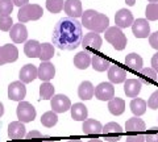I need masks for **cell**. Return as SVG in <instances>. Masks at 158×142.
Listing matches in <instances>:
<instances>
[{
	"label": "cell",
	"instance_id": "f907efd6",
	"mask_svg": "<svg viewBox=\"0 0 158 142\" xmlns=\"http://www.w3.org/2000/svg\"><path fill=\"white\" fill-rule=\"evenodd\" d=\"M88 142H102V141H100V140H90Z\"/></svg>",
	"mask_w": 158,
	"mask_h": 142
},
{
	"label": "cell",
	"instance_id": "b9f144b4",
	"mask_svg": "<svg viewBox=\"0 0 158 142\" xmlns=\"http://www.w3.org/2000/svg\"><path fill=\"white\" fill-rule=\"evenodd\" d=\"M127 142H145V136L142 134H135V136H128Z\"/></svg>",
	"mask_w": 158,
	"mask_h": 142
},
{
	"label": "cell",
	"instance_id": "3957f363",
	"mask_svg": "<svg viewBox=\"0 0 158 142\" xmlns=\"http://www.w3.org/2000/svg\"><path fill=\"white\" fill-rule=\"evenodd\" d=\"M44 14L42 7H40L38 4H31L28 3L25 6L20 7L19 13H17V18L20 22L25 24L28 21H36L40 20Z\"/></svg>",
	"mask_w": 158,
	"mask_h": 142
},
{
	"label": "cell",
	"instance_id": "60d3db41",
	"mask_svg": "<svg viewBox=\"0 0 158 142\" xmlns=\"http://www.w3.org/2000/svg\"><path fill=\"white\" fill-rule=\"evenodd\" d=\"M149 43H150V46L153 49L158 50V32L153 33V34H150V36H149Z\"/></svg>",
	"mask_w": 158,
	"mask_h": 142
},
{
	"label": "cell",
	"instance_id": "5bb4252c",
	"mask_svg": "<svg viewBox=\"0 0 158 142\" xmlns=\"http://www.w3.org/2000/svg\"><path fill=\"white\" fill-rule=\"evenodd\" d=\"M9 36H11V40L15 43H21L24 41H27L28 30L23 22L13 24V26L11 28V30H9Z\"/></svg>",
	"mask_w": 158,
	"mask_h": 142
},
{
	"label": "cell",
	"instance_id": "7bdbcfd3",
	"mask_svg": "<svg viewBox=\"0 0 158 142\" xmlns=\"http://www.w3.org/2000/svg\"><path fill=\"white\" fill-rule=\"evenodd\" d=\"M38 137H42V134L40 133L38 130H32V132H29V133L25 136V140L29 142V141H32V140L38 138Z\"/></svg>",
	"mask_w": 158,
	"mask_h": 142
},
{
	"label": "cell",
	"instance_id": "ba28073f",
	"mask_svg": "<svg viewBox=\"0 0 158 142\" xmlns=\"http://www.w3.org/2000/svg\"><path fill=\"white\" fill-rule=\"evenodd\" d=\"M103 137L108 142H116L121 138L123 136V128L116 122H108L103 126Z\"/></svg>",
	"mask_w": 158,
	"mask_h": 142
},
{
	"label": "cell",
	"instance_id": "d6a6232c",
	"mask_svg": "<svg viewBox=\"0 0 158 142\" xmlns=\"http://www.w3.org/2000/svg\"><path fill=\"white\" fill-rule=\"evenodd\" d=\"M58 122V116L54 111H49V112H45L41 117V124L46 128H52Z\"/></svg>",
	"mask_w": 158,
	"mask_h": 142
},
{
	"label": "cell",
	"instance_id": "c3c4849f",
	"mask_svg": "<svg viewBox=\"0 0 158 142\" xmlns=\"http://www.w3.org/2000/svg\"><path fill=\"white\" fill-rule=\"evenodd\" d=\"M3 115H4V105L0 103V117H2Z\"/></svg>",
	"mask_w": 158,
	"mask_h": 142
},
{
	"label": "cell",
	"instance_id": "4fadbf2b",
	"mask_svg": "<svg viewBox=\"0 0 158 142\" xmlns=\"http://www.w3.org/2000/svg\"><path fill=\"white\" fill-rule=\"evenodd\" d=\"M133 21H135V18H133V14L131 11H128V9L123 8L120 11H117L116 14H115V24L116 26L118 28H128V26H132Z\"/></svg>",
	"mask_w": 158,
	"mask_h": 142
},
{
	"label": "cell",
	"instance_id": "7dc6e473",
	"mask_svg": "<svg viewBox=\"0 0 158 142\" xmlns=\"http://www.w3.org/2000/svg\"><path fill=\"white\" fill-rule=\"evenodd\" d=\"M125 3H127L129 7H132V6H135V4H136V0H125Z\"/></svg>",
	"mask_w": 158,
	"mask_h": 142
},
{
	"label": "cell",
	"instance_id": "681fc988",
	"mask_svg": "<svg viewBox=\"0 0 158 142\" xmlns=\"http://www.w3.org/2000/svg\"><path fill=\"white\" fill-rule=\"evenodd\" d=\"M67 142H82L81 140H70V141H67Z\"/></svg>",
	"mask_w": 158,
	"mask_h": 142
},
{
	"label": "cell",
	"instance_id": "ab89813d",
	"mask_svg": "<svg viewBox=\"0 0 158 142\" xmlns=\"http://www.w3.org/2000/svg\"><path fill=\"white\" fill-rule=\"evenodd\" d=\"M148 107L150 109H158V90L150 95L149 100H148Z\"/></svg>",
	"mask_w": 158,
	"mask_h": 142
},
{
	"label": "cell",
	"instance_id": "836d02e7",
	"mask_svg": "<svg viewBox=\"0 0 158 142\" xmlns=\"http://www.w3.org/2000/svg\"><path fill=\"white\" fill-rule=\"evenodd\" d=\"M54 96V86L49 82H45L40 86V97L42 100H49Z\"/></svg>",
	"mask_w": 158,
	"mask_h": 142
},
{
	"label": "cell",
	"instance_id": "6da1fadb",
	"mask_svg": "<svg viewBox=\"0 0 158 142\" xmlns=\"http://www.w3.org/2000/svg\"><path fill=\"white\" fill-rule=\"evenodd\" d=\"M53 45L61 50H74L82 43V24L74 17H63L54 26Z\"/></svg>",
	"mask_w": 158,
	"mask_h": 142
},
{
	"label": "cell",
	"instance_id": "7a4b0ae2",
	"mask_svg": "<svg viewBox=\"0 0 158 142\" xmlns=\"http://www.w3.org/2000/svg\"><path fill=\"white\" fill-rule=\"evenodd\" d=\"M82 25L91 32L104 33L110 28V18L104 13H99L94 9H87L82 14Z\"/></svg>",
	"mask_w": 158,
	"mask_h": 142
},
{
	"label": "cell",
	"instance_id": "816d5d0a",
	"mask_svg": "<svg viewBox=\"0 0 158 142\" xmlns=\"http://www.w3.org/2000/svg\"><path fill=\"white\" fill-rule=\"evenodd\" d=\"M149 3H158V0H148Z\"/></svg>",
	"mask_w": 158,
	"mask_h": 142
},
{
	"label": "cell",
	"instance_id": "d590c367",
	"mask_svg": "<svg viewBox=\"0 0 158 142\" xmlns=\"http://www.w3.org/2000/svg\"><path fill=\"white\" fill-rule=\"evenodd\" d=\"M65 2L63 0H46V8L52 13H59L63 9Z\"/></svg>",
	"mask_w": 158,
	"mask_h": 142
},
{
	"label": "cell",
	"instance_id": "44dd1931",
	"mask_svg": "<svg viewBox=\"0 0 158 142\" xmlns=\"http://www.w3.org/2000/svg\"><path fill=\"white\" fill-rule=\"evenodd\" d=\"M124 92L128 97H135L138 96V94L141 92V82L137 79H128L124 82Z\"/></svg>",
	"mask_w": 158,
	"mask_h": 142
},
{
	"label": "cell",
	"instance_id": "9c48e42d",
	"mask_svg": "<svg viewBox=\"0 0 158 142\" xmlns=\"http://www.w3.org/2000/svg\"><path fill=\"white\" fill-rule=\"evenodd\" d=\"M19 58V50L15 45H3L0 46V66L12 63Z\"/></svg>",
	"mask_w": 158,
	"mask_h": 142
},
{
	"label": "cell",
	"instance_id": "52a82bcc",
	"mask_svg": "<svg viewBox=\"0 0 158 142\" xmlns=\"http://www.w3.org/2000/svg\"><path fill=\"white\" fill-rule=\"evenodd\" d=\"M27 95V87L25 83H23L21 80L12 82L8 86V97L9 100L13 101H21L24 100V97Z\"/></svg>",
	"mask_w": 158,
	"mask_h": 142
},
{
	"label": "cell",
	"instance_id": "ee69618b",
	"mask_svg": "<svg viewBox=\"0 0 158 142\" xmlns=\"http://www.w3.org/2000/svg\"><path fill=\"white\" fill-rule=\"evenodd\" d=\"M152 66L156 70V72H158V53H156V54L152 57Z\"/></svg>",
	"mask_w": 158,
	"mask_h": 142
},
{
	"label": "cell",
	"instance_id": "8fae6325",
	"mask_svg": "<svg viewBox=\"0 0 158 142\" xmlns=\"http://www.w3.org/2000/svg\"><path fill=\"white\" fill-rule=\"evenodd\" d=\"M95 96L98 100L110 101L112 97H115V87L112 83L103 82L95 88Z\"/></svg>",
	"mask_w": 158,
	"mask_h": 142
},
{
	"label": "cell",
	"instance_id": "ffe728a7",
	"mask_svg": "<svg viewBox=\"0 0 158 142\" xmlns=\"http://www.w3.org/2000/svg\"><path fill=\"white\" fill-rule=\"evenodd\" d=\"M108 79L111 80V83H115V84L123 83L127 80V71L118 66H111L108 68Z\"/></svg>",
	"mask_w": 158,
	"mask_h": 142
},
{
	"label": "cell",
	"instance_id": "5b68a950",
	"mask_svg": "<svg viewBox=\"0 0 158 142\" xmlns=\"http://www.w3.org/2000/svg\"><path fill=\"white\" fill-rule=\"evenodd\" d=\"M16 115L19 121L21 122H31L36 119V109L28 101H19V105L16 108Z\"/></svg>",
	"mask_w": 158,
	"mask_h": 142
},
{
	"label": "cell",
	"instance_id": "f546056e",
	"mask_svg": "<svg viewBox=\"0 0 158 142\" xmlns=\"http://www.w3.org/2000/svg\"><path fill=\"white\" fill-rule=\"evenodd\" d=\"M138 72H140V82L144 84H152L157 80V72L154 68H141Z\"/></svg>",
	"mask_w": 158,
	"mask_h": 142
},
{
	"label": "cell",
	"instance_id": "2e32d148",
	"mask_svg": "<svg viewBox=\"0 0 158 142\" xmlns=\"http://www.w3.org/2000/svg\"><path fill=\"white\" fill-rule=\"evenodd\" d=\"M38 71V79H41L42 82H49L52 80L54 75H56V67L50 62H42L40 67L37 68Z\"/></svg>",
	"mask_w": 158,
	"mask_h": 142
},
{
	"label": "cell",
	"instance_id": "e575fe53",
	"mask_svg": "<svg viewBox=\"0 0 158 142\" xmlns=\"http://www.w3.org/2000/svg\"><path fill=\"white\" fill-rule=\"evenodd\" d=\"M145 16L146 20L156 21L158 20V3H149L145 9Z\"/></svg>",
	"mask_w": 158,
	"mask_h": 142
},
{
	"label": "cell",
	"instance_id": "9a60e30c",
	"mask_svg": "<svg viewBox=\"0 0 158 142\" xmlns=\"http://www.w3.org/2000/svg\"><path fill=\"white\" fill-rule=\"evenodd\" d=\"M8 136H9V138L13 140V141H20L21 138H24V137L27 136L24 122H21V121L11 122L8 126Z\"/></svg>",
	"mask_w": 158,
	"mask_h": 142
},
{
	"label": "cell",
	"instance_id": "484cf974",
	"mask_svg": "<svg viewBox=\"0 0 158 142\" xmlns=\"http://www.w3.org/2000/svg\"><path fill=\"white\" fill-rule=\"evenodd\" d=\"M91 66L95 71L103 72V71H108V68L111 67V63L107 58L95 54V55L91 57Z\"/></svg>",
	"mask_w": 158,
	"mask_h": 142
},
{
	"label": "cell",
	"instance_id": "30bf717a",
	"mask_svg": "<svg viewBox=\"0 0 158 142\" xmlns=\"http://www.w3.org/2000/svg\"><path fill=\"white\" fill-rule=\"evenodd\" d=\"M50 105H52V109L56 113H65V112H67L71 108V101L66 95L59 94V95H54L52 97Z\"/></svg>",
	"mask_w": 158,
	"mask_h": 142
},
{
	"label": "cell",
	"instance_id": "8992f818",
	"mask_svg": "<svg viewBox=\"0 0 158 142\" xmlns=\"http://www.w3.org/2000/svg\"><path fill=\"white\" fill-rule=\"evenodd\" d=\"M81 45L86 51H99L102 47V37L96 32H90L83 37Z\"/></svg>",
	"mask_w": 158,
	"mask_h": 142
},
{
	"label": "cell",
	"instance_id": "4316f807",
	"mask_svg": "<svg viewBox=\"0 0 158 142\" xmlns=\"http://www.w3.org/2000/svg\"><path fill=\"white\" fill-rule=\"evenodd\" d=\"M40 51H41V43L36 40H29L25 42L24 46V53L28 58H38Z\"/></svg>",
	"mask_w": 158,
	"mask_h": 142
},
{
	"label": "cell",
	"instance_id": "e0dca14e",
	"mask_svg": "<svg viewBox=\"0 0 158 142\" xmlns=\"http://www.w3.org/2000/svg\"><path fill=\"white\" fill-rule=\"evenodd\" d=\"M63 9H65V12L69 14V16L74 17V18H78L83 14L81 0H66L65 6H63Z\"/></svg>",
	"mask_w": 158,
	"mask_h": 142
},
{
	"label": "cell",
	"instance_id": "f1b7e54d",
	"mask_svg": "<svg viewBox=\"0 0 158 142\" xmlns=\"http://www.w3.org/2000/svg\"><path fill=\"white\" fill-rule=\"evenodd\" d=\"M125 65L133 71H140L142 68V58L137 53H131L125 57Z\"/></svg>",
	"mask_w": 158,
	"mask_h": 142
},
{
	"label": "cell",
	"instance_id": "cb8c5ba5",
	"mask_svg": "<svg viewBox=\"0 0 158 142\" xmlns=\"http://www.w3.org/2000/svg\"><path fill=\"white\" fill-rule=\"evenodd\" d=\"M71 117L75 121H85L87 120V116H88V111H87V107L82 103H75L74 105H71Z\"/></svg>",
	"mask_w": 158,
	"mask_h": 142
},
{
	"label": "cell",
	"instance_id": "f35d334b",
	"mask_svg": "<svg viewBox=\"0 0 158 142\" xmlns=\"http://www.w3.org/2000/svg\"><path fill=\"white\" fill-rule=\"evenodd\" d=\"M146 142H158V128H152L145 134Z\"/></svg>",
	"mask_w": 158,
	"mask_h": 142
},
{
	"label": "cell",
	"instance_id": "bcb514c9",
	"mask_svg": "<svg viewBox=\"0 0 158 142\" xmlns=\"http://www.w3.org/2000/svg\"><path fill=\"white\" fill-rule=\"evenodd\" d=\"M46 136H42V137H38V138L36 140H32V141H29V142H54L53 140H44Z\"/></svg>",
	"mask_w": 158,
	"mask_h": 142
},
{
	"label": "cell",
	"instance_id": "1f68e13d",
	"mask_svg": "<svg viewBox=\"0 0 158 142\" xmlns=\"http://www.w3.org/2000/svg\"><path fill=\"white\" fill-rule=\"evenodd\" d=\"M54 55V45H52V43L49 42H45L41 45V51H40V59H41V62H48L50 61Z\"/></svg>",
	"mask_w": 158,
	"mask_h": 142
},
{
	"label": "cell",
	"instance_id": "7c38bea8",
	"mask_svg": "<svg viewBox=\"0 0 158 142\" xmlns=\"http://www.w3.org/2000/svg\"><path fill=\"white\" fill-rule=\"evenodd\" d=\"M132 32L137 38H146L150 36V25L145 18H137L132 24Z\"/></svg>",
	"mask_w": 158,
	"mask_h": 142
},
{
	"label": "cell",
	"instance_id": "7402d4cb",
	"mask_svg": "<svg viewBox=\"0 0 158 142\" xmlns=\"http://www.w3.org/2000/svg\"><path fill=\"white\" fill-rule=\"evenodd\" d=\"M95 95V88H94L92 83L88 82V80H85L79 84V88H78V96L81 97L82 100H90L94 97Z\"/></svg>",
	"mask_w": 158,
	"mask_h": 142
},
{
	"label": "cell",
	"instance_id": "4dcf8cb0",
	"mask_svg": "<svg viewBox=\"0 0 158 142\" xmlns=\"http://www.w3.org/2000/svg\"><path fill=\"white\" fill-rule=\"evenodd\" d=\"M146 107H148L146 101L142 99H138V97H135V99H132V101H131V111L133 112L135 116L144 115L146 112Z\"/></svg>",
	"mask_w": 158,
	"mask_h": 142
},
{
	"label": "cell",
	"instance_id": "603a6c76",
	"mask_svg": "<svg viewBox=\"0 0 158 142\" xmlns=\"http://www.w3.org/2000/svg\"><path fill=\"white\" fill-rule=\"evenodd\" d=\"M90 65H91V54L88 51L83 50L74 57V66L79 68V70H86Z\"/></svg>",
	"mask_w": 158,
	"mask_h": 142
},
{
	"label": "cell",
	"instance_id": "74e56055",
	"mask_svg": "<svg viewBox=\"0 0 158 142\" xmlns=\"http://www.w3.org/2000/svg\"><path fill=\"white\" fill-rule=\"evenodd\" d=\"M12 26H13V21L11 16H0V30L8 32L11 30Z\"/></svg>",
	"mask_w": 158,
	"mask_h": 142
},
{
	"label": "cell",
	"instance_id": "83f0119b",
	"mask_svg": "<svg viewBox=\"0 0 158 142\" xmlns=\"http://www.w3.org/2000/svg\"><path fill=\"white\" fill-rule=\"evenodd\" d=\"M125 129L127 132H144L146 129V125L138 116H135L125 122Z\"/></svg>",
	"mask_w": 158,
	"mask_h": 142
},
{
	"label": "cell",
	"instance_id": "ac0fdd59",
	"mask_svg": "<svg viewBox=\"0 0 158 142\" xmlns=\"http://www.w3.org/2000/svg\"><path fill=\"white\" fill-rule=\"evenodd\" d=\"M20 80L23 83H32L34 79L38 78V71H37V67L34 65H25L21 70H20V74H19Z\"/></svg>",
	"mask_w": 158,
	"mask_h": 142
},
{
	"label": "cell",
	"instance_id": "277c9868",
	"mask_svg": "<svg viewBox=\"0 0 158 142\" xmlns=\"http://www.w3.org/2000/svg\"><path fill=\"white\" fill-rule=\"evenodd\" d=\"M106 33V40L111 43V45L116 49V50H124L127 46V37L123 33L121 28L118 26H110L104 32Z\"/></svg>",
	"mask_w": 158,
	"mask_h": 142
},
{
	"label": "cell",
	"instance_id": "d6986e66",
	"mask_svg": "<svg viewBox=\"0 0 158 142\" xmlns=\"http://www.w3.org/2000/svg\"><path fill=\"white\" fill-rule=\"evenodd\" d=\"M82 129H83V133L87 134V136H98L103 132V125L99 121L90 119V120L83 121Z\"/></svg>",
	"mask_w": 158,
	"mask_h": 142
},
{
	"label": "cell",
	"instance_id": "f6af8a7d",
	"mask_svg": "<svg viewBox=\"0 0 158 142\" xmlns=\"http://www.w3.org/2000/svg\"><path fill=\"white\" fill-rule=\"evenodd\" d=\"M15 6H17V7H23V6H25V4L29 3V0H12Z\"/></svg>",
	"mask_w": 158,
	"mask_h": 142
},
{
	"label": "cell",
	"instance_id": "8d00e7d4",
	"mask_svg": "<svg viewBox=\"0 0 158 142\" xmlns=\"http://www.w3.org/2000/svg\"><path fill=\"white\" fill-rule=\"evenodd\" d=\"M12 0H0V16H9L13 11Z\"/></svg>",
	"mask_w": 158,
	"mask_h": 142
},
{
	"label": "cell",
	"instance_id": "d4e9b609",
	"mask_svg": "<svg viewBox=\"0 0 158 142\" xmlns=\"http://www.w3.org/2000/svg\"><path fill=\"white\" fill-rule=\"evenodd\" d=\"M108 111H110L113 116L123 115L125 111V101L120 99V97H112V99L108 101Z\"/></svg>",
	"mask_w": 158,
	"mask_h": 142
}]
</instances>
